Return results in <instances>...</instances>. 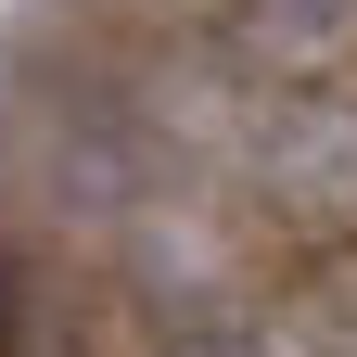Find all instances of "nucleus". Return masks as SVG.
I'll use <instances>...</instances> for the list:
<instances>
[{"instance_id":"1","label":"nucleus","mask_w":357,"mask_h":357,"mask_svg":"<svg viewBox=\"0 0 357 357\" xmlns=\"http://www.w3.org/2000/svg\"><path fill=\"white\" fill-rule=\"evenodd\" d=\"M255 204L294 230H357V89H281L255 115Z\"/></svg>"},{"instance_id":"2","label":"nucleus","mask_w":357,"mask_h":357,"mask_svg":"<svg viewBox=\"0 0 357 357\" xmlns=\"http://www.w3.org/2000/svg\"><path fill=\"white\" fill-rule=\"evenodd\" d=\"M166 357H281V344H268V332H178Z\"/></svg>"}]
</instances>
